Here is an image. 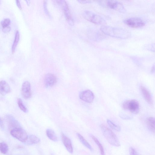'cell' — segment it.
I'll return each instance as SVG.
<instances>
[{"label": "cell", "instance_id": "obj_9", "mask_svg": "<svg viewBox=\"0 0 155 155\" xmlns=\"http://www.w3.org/2000/svg\"><path fill=\"white\" fill-rule=\"evenodd\" d=\"M6 116V120L11 130L22 128L19 122L12 115L7 114Z\"/></svg>", "mask_w": 155, "mask_h": 155}, {"label": "cell", "instance_id": "obj_27", "mask_svg": "<svg viewBox=\"0 0 155 155\" xmlns=\"http://www.w3.org/2000/svg\"><path fill=\"white\" fill-rule=\"evenodd\" d=\"M144 48L147 50L154 52L155 44L154 43L147 45Z\"/></svg>", "mask_w": 155, "mask_h": 155}, {"label": "cell", "instance_id": "obj_8", "mask_svg": "<svg viewBox=\"0 0 155 155\" xmlns=\"http://www.w3.org/2000/svg\"><path fill=\"white\" fill-rule=\"evenodd\" d=\"M10 133L12 136L23 143H25L28 137L26 132L22 128L11 130Z\"/></svg>", "mask_w": 155, "mask_h": 155}, {"label": "cell", "instance_id": "obj_33", "mask_svg": "<svg viewBox=\"0 0 155 155\" xmlns=\"http://www.w3.org/2000/svg\"><path fill=\"white\" fill-rule=\"evenodd\" d=\"M16 1L17 6L20 9V10L22 9V7H21L20 1Z\"/></svg>", "mask_w": 155, "mask_h": 155}, {"label": "cell", "instance_id": "obj_22", "mask_svg": "<svg viewBox=\"0 0 155 155\" xmlns=\"http://www.w3.org/2000/svg\"><path fill=\"white\" fill-rule=\"evenodd\" d=\"M91 136L95 143L98 146L100 150L101 155H105L104 148H103L102 145L100 143V142L97 138L93 135H91Z\"/></svg>", "mask_w": 155, "mask_h": 155}, {"label": "cell", "instance_id": "obj_32", "mask_svg": "<svg viewBox=\"0 0 155 155\" xmlns=\"http://www.w3.org/2000/svg\"><path fill=\"white\" fill-rule=\"evenodd\" d=\"M78 1L80 3L83 4L89 3L91 2V1H81V0H80V1Z\"/></svg>", "mask_w": 155, "mask_h": 155}, {"label": "cell", "instance_id": "obj_26", "mask_svg": "<svg viewBox=\"0 0 155 155\" xmlns=\"http://www.w3.org/2000/svg\"><path fill=\"white\" fill-rule=\"evenodd\" d=\"M11 21L9 18H6L3 20L1 22V25L3 28L9 26L10 24Z\"/></svg>", "mask_w": 155, "mask_h": 155}, {"label": "cell", "instance_id": "obj_18", "mask_svg": "<svg viewBox=\"0 0 155 155\" xmlns=\"http://www.w3.org/2000/svg\"><path fill=\"white\" fill-rule=\"evenodd\" d=\"M146 125L149 130L151 132L155 133V119L152 117L147 118L146 121Z\"/></svg>", "mask_w": 155, "mask_h": 155}, {"label": "cell", "instance_id": "obj_1", "mask_svg": "<svg viewBox=\"0 0 155 155\" xmlns=\"http://www.w3.org/2000/svg\"><path fill=\"white\" fill-rule=\"evenodd\" d=\"M100 30L105 35L122 39L130 38L131 36V33L127 30L109 26H102L100 28Z\"/></svg>", "mask_w": 155, "mask_h": 155}, {"label": "cell", "instance_id": "obj_20", "mask_svg": "<svg viewBox=\"0 0 155 155\" xmlns=\"http://www.w3.org/2000/svg\"><path fill=\"white\" fill-rule=\"evenodd\" d=\"M20 35L18 30L17 31L14 40L12 48V54H14L17 46L20 40Z\"/></svg>", "mask_w": 155, "mask_h": 155}, {"label": "cell", "instance_id": "obj_34", "mask_svg": "<svg viewBox=\"0 0 155 155\" xmlns=\"http://www.w3.org/2000/svg\"><path fill=\"white\" fill-rule=\"evenodd\" d=\"M154 70H155V66H154V64L151 68V73H154Z\"/></svg>", "mask_w": 155, "mask_h": 155}, {"label": "cell", "instance_id": "obj_28", "mask_svg": "<svg viewBox=\"0 0 155 155\" xmlns=\"http://www.w3.org/2000/svg\"><path fill=\"white\" fill-rule=\"evenodd\" d=\"M43 7L44 10L45 14L49 17H51V16L47 8V3L46 1H44L43 4Z\"/></svg>", "mask_w": 155, "mask_h": 155}, {"label": "cell", "instance_id": "obj_15", "mask_svg": "<svg viewBox=\"0 0 155 155\" xmlns=\"http://www.w3.org/2000/svg\"><path fill=\"white\" fill-rule=\"evenodd\" d=\"M11 92V88L6 81L2 80L0 81V94L4 96Z\"/></svg>", "mask_w": 155, "mask_h": 155}, {"label": "cell", "instance_id": "obj_24", "mask_svg": "<svg viewBox=\"0 0 155 155\" xmlns=\"http://www.w3.org/2000/svg\"><path fill=\"white\" fill-rule=\"evenodd\" d=\"M107 122L109 127L112 130L117 132H120L121 130L120 127L113 123L112 121L109 120H107Z\"/></svg>", "mask_w": 155, "mask_h": 155}, {"label": "cell", "instance_id": "obj_29", "mask_svg": "<svg viewBox=\"0 0 155 155\" xmlns=\"http://www.w3.org/2000/svg\"><path fill=\"white\" fill-rule=\"evenodd\" d=\"M130 155H141L133 147H131L129 149Z\"/></svg>", "mask_w": 155, "mask_h": 155}, {"label": "cell", "instance_id": "obj_19", "mask_svg": "<svg viewBox=\"0 0 155 155\" xmlns=\"http://www.w3.org/2000/svg\"><path fill=\"white\" fill-rule=\"evenodd\" d=\"M77 135L83 144L86 147L91 151H93L92 147L87 140L80 133H77Z\"/></svg>", "mask_w": 155, "mask_h": 155}, {"label": "cell", "instance_id": "obj_21", "mask_svg": "<svg viewBox=\"0 0 155 155\" xmlns=\"http://www.w3.org/2000/svg\"><path fill=\"white\" fill-rule=\"evenodd\" d=\"M46 134L48 137L51 141H57V137L55 132L52 130L48 129L46 131Z\"/></svg>", "mask_w": 155, "mask_h": 155}, {"label": "cell", "instance_id": "obj_13", "mask_svg": "<svg viewBox=\"0 0 155 155\" xmlns=\"http://www.w3.org/2000/svg\"><path fill=\"white\" fill-rule=\"evenodd\" d=\"M57 81V78L54 74L51 73L47 74L44 78V84L46 87H52Z\"/></svg>", "mask_w": 155, "mask_h": 155}, {"label": "cell", "instance_id": "obj_11", "mask_svg": "<svg viewBox=\"0 0 155 155\" xmlns=\"http://www.w3.org/2000/svg\"><path fill=\"white\" fill-rule=\"evenodd\" d=\"M79 97L81 100L88 103L93 102L94 98L93 93L89 90L81 92L80 94Z\"/></svg>", "mask_w": 155, "mask_h": 155}, {"label": "cell", "instance_id": "obj_2", "mask_svg": "<svg viewBox=\"0 0 155 155\" xmlns=\"http://www.w3.org/2000/svg\"><path fill=\"white\" fill-rule=\"evenodd\" d=\"M100 127L103 135L110 144L116 147L120 146L118 137L110 129L103 124H101Z\"/></svg>", "mask_w": 155, "mask_h": 155}, {"label": "cell", "instance_id": "obj_25", "mask_svg": "<svg viewBox=\"0 0 155 155\" xmlns=\"http://www.w3.org/2000/svg\"><path fill=\"white\" fill-rule=\"evenodd\" d=\"M18 106L21 110L25 113L28 112V110L24 105L23 101L20 99H18Z\"/></svg>", "mask_w": 155, "mask_h": 155}, {"label": "cell", "instance_id": "obj_3", "mask_svg": "<svg viewBox=\"0 0 155 155\" xmlns=\"http://www.w3.org/2000/svg\"><path fill=\"white\" fill-rule=\"evenodd\" d=\"M82 14L86 20L96 25L103 26L106 24L104 19L91 11L84 10Z\"/></svg>", "mask_w": 155, "mask_h": 155}, {"label": "cell", "instance_id": "obj_5", "mask_svg": "<svg viewBox=\"0 0 155 155\" xmlns=\"http://www.w3.org/2000/svg\"><path fill=\"white\" fill-rule=\"evenodd\" d=\"M122 107L124 110L130 111L135 114H138L140 111L139 103L135 100L125 101L123 103Z\"/></svg>", "mask_w": 155, "mask_h": 155}, {"label": "cell", "instance_id": "obj_30", "mask_svg": "<svg viewBox=\"0 0 155 155\" xmlns=\"http://www.w3.org/2000/svg\"><path fill=\"white\" fill-rule=\"evenodd\" d=\"M0 128H1V130H4V123L1 117H0Z\"/></svg>", "mask_w": 155, "mask_h": 155}, {"label": "cell", "instance_id": "obj_12", "mask_svg": "<svg viewBox=\"0 0 155 155\" xmlns=\"http://www.w3.org/2000/svg\"><path fill=\"white\" fill-rule=\"evenodd\" d=\"M88 36L92 40L95 41H100L106 38V36L99 31L93 30L88 32Z\"/></svg>", "mask_w": 155, "mask_h": 155}, {"label": "cell", "instance_id": "obj_14", "mask_svg": "<svg viewBox=\"0 0 155 155\" xmlns=\"http://www.w3.org/2000/svg\"><path fill=\"white\" fill-rule=\"evenodd\" d=\"M62 143L67 150L70 153L73 152V149L71 140L64 134H62Z\"/></svg>", "mask_w": 155, "mask_h": 155}, {"label": "cell", "instance_id": "obj_23", "mask_svg": "<svg viewBox=\"0 0 155 155\" xmlns=\"http://www.w3.org/2000/svg\"><path fill=\"white\" fill-rule=\"evenodd\" d=\"M9 148L8 145L5 143H0V152L3 154H6L8 151Z\"/></svg>", "mask_w": 155, "mask_h": 155}, {"label": "cell", "instance_id": "obj_17", "mask_svg": "<svg viewBox=\"0 0 155 155\" xmlns=\"http://www.w3.org/2000/svg\"><path fill=\"white\" fill-rule=\"evenodd\" d=\"M40 141L39 138L35 135L28 136V138L24 143L27 145H32L38 144Z\"/></svg>", "mask_w": 155, "mask_h": 155}, {"label": "cell", "instance_id": "obj_16", "mask_svg": "<svg viewBox=\"0 0 155 155\" xmlns=\"http://www.w3.org/2000/svg\"><path fill=\"white\" fill-rule=\"evenodd\" d=\"M141 92L146 101L150 105H152L153 104L151 96L148 90L144 86L140 87Z\"/></svg>", "mask_w": 155, "mask_h": 155}, {"label": "cell", "instance_id": "obj_7", "mask_svg": "<svg viewBox=\"0 0 155 155\" xmlns=\"http://www.w3.org/2000/svg\"><path fill=\"white\" fill-rule=\"evenodd\" d=\"M123 22L128 26L134 28H138L144 26L145 22L138 17H131L125 20Z\"/></svg>", "mask_w": 155, "mask_h": 155}, {"label": "cell", "instance_id": "obj_10", "mask_svg": "<svg viewBox=\"0 0 155 155\" xmlns=\"http://www.w3.org/2000/svg\"><path fill=\"white\" fill-rule=\"evenodd\" d=\"M21 94L23 97L25 99L31 98L32 96L31 85L28 81L24 82L22 86Z\"/></svg>", "mask_w": 155, "mask_h": 155}, {"label": "cell", "instance_id": "obj_4", "mask_svg": "<svg viewBox=\"0 0 155 155\" xmlns=\"http://www.w3.org/2000/svg\"><path fill=\"white\" fill-rule=\"evenodd\" d=\"M99 3L102 6L107 7L111 9L125 13L126 10L123 5L121 3L114 1H100Z\"/></svg>", "mask_w": 155, "mask_h": 155}, {"label": "cell", "instance_id": "obj_6", "mask_svg": "<svg viewBox=\"0 0 155 155\" xmlns=\"http://www.w3.org/2000/svg\"><path fill=\"white\" fill-rule=\"evenodd\" d=\"M56 1L61 7L66 19L69 24L71 25H74V20L71 15L70 9L66 2L64 1Z\"/></svg>", "mask_w": 155, "mask_h": 155}, {"label": "cell", "instance_id": "obj_35", "mask_svg": "<svg viewBox=\"0 0 155 155\" xmlns=\"http://www.w3.org/2000/svg\"><path fill=\"white\" fill-rule=\"evenodd\" d=\"M27 2V3L28 5H29L30 3V1H26Z\"/></svg>", "mask_w": 155, "mask_h": 155}, {"label": "cell", "instance_id": "obj_31", "mask_svg": "<svg viewBox=\"0 0 155 155\" xmlns=\"http://www.w3.org/2000/svg\"><path fill=\"white\" fill-rule=\"evenodd\" d=\"M3 28V31L5 33H7L9 32L11 30V28L9 26Z\"/></svg>", "mask_w": 155, "mask_h": 155}]
</instances>
